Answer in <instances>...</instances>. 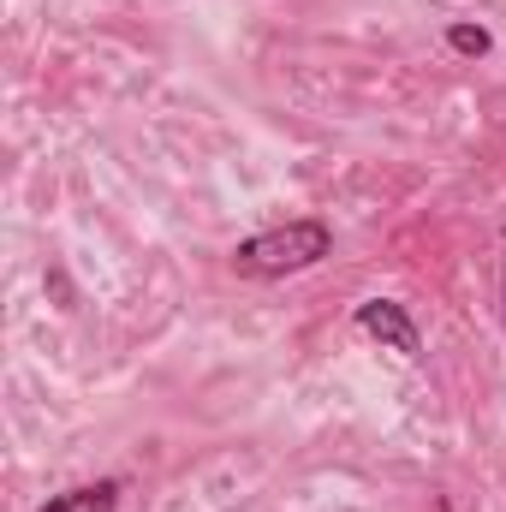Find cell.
<instances>
[{
  "label": "cell",
  "mask_w": 506,
  "mask_h": 512,
  "mask_svg": "<svg viewBox=\"0 0 506 512\" xmlns=\"http://www.w3.org/2000/svg\"><path fill=\"white\" fill-rule=\"evenodd\" d=\"M328 251H334L328 221H286V227H274V233H256L245 245H233V268H239L245 280H280V274L316 268Z\"/></svg>",
  "instance_id": "1"
},
{
  "label": "cell",
  "mask_w": 506,
  "mask_h": 512,
  "mask_svg": "<svg viewBox=\"0 0 506 512\" xmlns=\"http://www.w3.org/2000/svg\"><path fill=\"white\" fill-rule=\"evenodd\" d=\"M358 334H370V340L393 346V352H405V358H423V334H417V322L405 316V304H393V298H370V304H358Z\"/></svg>",
  "instance_id": "2"
},
{
  "label": "cell",
  "mask_w": 506,
  "mask_h": 512,
  "mask_svg": "<svg viewBox=\"0 0 506 512\" xmlns=\"http://www.w3.org/2000/svg\"><path fill=\"white\" fill-rule=\"evenodd\" d=\"M114 507H120V483H84V489L54 495L42 512H114Z\"/></svg>",
  "instance_id": "3"
},
{
  "label": "cell",
  "mask_w": 506,
  "mask_h": 512,
  "mask_svg": "<svg viewBox=\"0 0 506 512\" xmlns=\"http://www.w3.org/2000/svg\"><path fill=\"white\" fill-rule=\"evenodd\" d=\"M447 42H453L459 54H489V30H477V24H453Z\"/></svg>",
  "instance_id": "4"
},
{
  "label": "cell",
  "mask_w": 506,
  "mask_h": 512,
  "mask_svg": "<svg viewBox=\"0 0 506 512\" xmlns=\"http://www.w3.org/2000/svg\"><path fill=\"white\" fill-rule=\"evenodd\" d=\"M501 251H506V233H501ZM501 310H506V280H501Z\"/></svg>",
  "instance_id": "5"
}]
</instances>
